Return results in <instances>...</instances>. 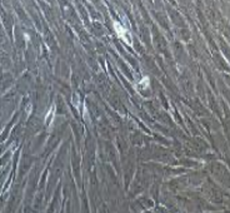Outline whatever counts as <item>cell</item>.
I'll list each match as a JSON object with an SVG mask.
<instances>
[{"instance_id":"6da1fadb","label":"cell","mask_w":230,"mask_h":213,"mask_svg":"<svg viewBox=\"0 0 230 213\" xmlns=\"http://www.w3.org/2000/svg\"><path fill=\"white\" fill-rule=\"evenodd\" d=\"M114 25H115V29H116V30H118V31H119V33H118V34H119V35H120L121 38H124V35H125V30L123 29V28H121V29H119V26H118V23H115V24H114Z\"/></svg>"}]
</instances>
